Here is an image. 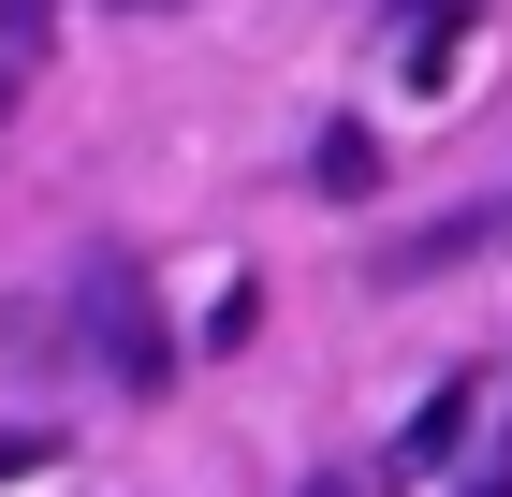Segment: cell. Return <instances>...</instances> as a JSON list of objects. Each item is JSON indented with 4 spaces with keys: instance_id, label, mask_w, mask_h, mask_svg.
<instances>
[{
    "instance_id": "cell-1",
    "label": "cell",
    "mask_w": 512,
    "mask_h": 497,
    "mask_svg": "<svg viewBox=\"0 0 512 497\" xmlns=\"http://www.w3.org/2000/svg\"><path fill=\"white\" fill-rule=\"evenodd\" d=\"M88 307H103V366L147 395V381H161V337H147V293H132V264H103V278H88Z\"/></svg>"
},
{
    "instance_id": "cell-2",
    "label": "cell",
    "mask_w": 512,
    "mask_h": 497,
    "mask_svg": "<svg viewBox=\"0 0 512 497\" xmlns=\"http://www.w3.org/2000/svg\"><path fill=\"white\" fill-rule=\"evenodd\" d=\"M454 439H469V381H439L425 410H410V439H395V454H410V468H454Z\"/></svg>"
},
{
    "instance_id": "cell-3",
    "label": "cell",
    "mask_w": 512,
    "mask_h": 497,
    "mask_svg": "<svg viewBox=\"0 0 512 497\" xmlns=\"http://www.w3.org/2000/svg\"><path fill=\"white\" fill-rule=\"evenodd\" d=\"M293 497H366V483H337V468H322V483H293Z\"/></svg>"
},
{
    "instance_id": "cell-4",
    "label": "cell",
    "mask_w": 512,
    "mask_h": 497,
    "mask_svg": "<svg viewBox=\"0 0 512 497\" xmlns=\"http://www.w3.org/2000/svg\"><path fill=\"white\" fill-rule=\"evenodd\" d=\"M0 117H15V74H0Z\"/></svg>"
},
{
    "instance_id": "cell-5",
    "label": "cell",
    "mask_w": 512,
    "mask_h": 497,
    "mask_svg": "<svg viewBox=\"0 0 512 497\" xmlns=\"http://www.w3.org/2000/svg\"><path fill=\"white\" fill-rule=\"evenodd\" d=\"M147 15H161V0H147Z\"/></svg>"
}]
</instances>
